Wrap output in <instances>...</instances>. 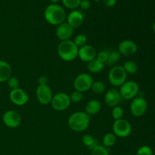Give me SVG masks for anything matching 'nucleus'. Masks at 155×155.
Returning <instances> with one entry per match:
<instances>
[{"mask_svg": "<svg viewBox=\"0 0 155 155\" xmlns=\"http://www.w3.org/2000/svg\"><path fill=\"white\" fill-rule=\"evenodd\" d=\"M44 17L48 24L57 26L64 22L67 18L65 10L58 4H51L47 6L44 12Z\"/></svg>", "mask_w": 155, "mask_h": 155, "instance_id": "nucleus-1", "label": "nucleus"}, {"mask_svg": "<svg viewBox=\"0 0 155 155\" xmlns=\"http://www.w3.org/2000/svg\"><path fill=\"white\" fill-rule=\"evenodd\" d=\"M90 117L86 112L78 111L74 113L68 119V126L75 132H83L88 128Z\"/></svg>", "mask_w": 155, "mask_h": 155, "instance_id": "nucleus-2", "label": "nucleus"}, {"mask_svg": "<svg viewBox=\"0 0 155 155\" xmlns=\"http://www.w3.org/2000/svg\"><path fill=\"white\" fill-rule=\"evenodd\" d=\"M79 48L74 41L70 39L61 41L58 46V54L62 60L65 61H72L78 56Z\"/></svg>", "mask_w": 155, "mask_h": 155, "instance_id": "nucleus-3", "label": "nucleus"}, {"mask_svg": "<svg viewBox=\"0 0 155 155\" xmlns=\"http://www.w3.org/2000/svg\"><path fill=\"white\" fill-rule=\"evenodd\" d=\"M127 74L123 66H114L110 70L108 74V80L110 84L114 86L120 87L127 81Z\"/></svg>", "mask_w": 155, "mask_h": 155, "instance_id": "nucleus-4", "label": "nucleus"}, {"mask_svg": "<svg viewBox=\"0 0 155 155\" xmlns=\"http://www.w3.org/2000/svg\"><path fill=\"white\" fill-rule=\"evenodd\" d=\"M114 134L120 138H126L132 133V126L128 120L124 119L117 120L113 124Z\"/></svg>", "mask_w": 155, "mask_h": 155, "instance_id": "nucleus-5", "label": "nucleus"}, {"mask_svg": "<svg viewBox=\"0 0 155 155\" xmlns=\"http://www.w3.org/2000/svg\"><path fill=\"white\" fill-rule=\"evenodd\" d=\"M71 99L68 94L60 92L53 95V98L50 104L53 109L58 111H62L69 107L71 104Z\"/></svg>", "mask_w": 155, "mask_h": 155, "instance_id": "nucleus-6", "label": "nucleus"}, {"mask_svg": "<svg viewBox=\"0 0 155 155\" xmlns=\"http://www.w3.org/2000/svg\"><path fill=\"white\" fill-rule=\"evenodd\" d=\"M139 91V86L135 81H126L120 89V94L121 97L126 100L134 98L138 95Z\"/></svg>", "mask_w": 155, "mask_h": 155, "instance_id": "nucleus-7", "label": "nucleus"}, {"mask_svg": "<svg viewBox=\"0 0 155 155\" xmlns=\"http://www.w3.org/2000/svg\"><path fill=\"white\" fill-rule=\"evenodd\" d=\"M93 79L89 74H80L77 76L74 82V86L75 90L80 91L81 92H86L91 89L93 83Z\"/></svg>", "mask_w": 155, "mask_h": 155, "instance_id": "nucleus-8", "label": "nucleus"}, {"mask_svg": "<svg viewBox=\"0 0 155 155\" xmlns=\"http://www.w3.org/2000/svg\"><path fill=\"white\" fill-rule=\"evenodd\" d=\"M148 104L145 98L142 97L134 98L130 104V111L132 114L136 117H142L147 111Z\"/></svg>", "mask_w": 155, "mask_h": 155, "instance_id": "nucleus-9", "label": "nucleus"}, {"mask_svg": "<svg viewBox=\"0 0 155 155\" xmlns=\"http://www.w3.org/2000/svg\"><path fill=\"white\" fill-rule=\"evenodd\" d=\"M36 97L41 104H48L53 98L52 91L48 85H39L36 89Z\"/></svg>", "mask_w": 155, "mask_h": 155, "instance_id": "nucleus-10", "label": "nucleus"}, {"mask_svg": "<svg viewBox=\"0 0 155 155\" xmlns=\"http://www.w3.org/2000/svg\"><path fill=\"white\" fill-rule=\"evenodd\" d=\"M2 121L8 128H17L21 123V117L18 112L8 110L3 114Z\"/></svg>", "mask_w": 155, "mask_h": 155, "instance_id": "nucleus-11", "label": "nucleus"}, {"mask_svg": "<svg viewBox=\"0 0 155 155\" xmlns=\"http://www.w3.org/2000/svg\"><path fill=\"white\" fill-rule=\"evenodd\" d=\"M9 98L13 104L18 106L24 105L28 102L29 100V97L27 92L20 88L11 91Z\"/></svg>", "mask_w": 155, "mask_h": 155, "instance_id": "nucleus-12", "label": "nucleus"}, {"mask_svg": "<svg viewBox=\"0 0 155 155\" xmlns=\"http://www.w3.org/2000/svg\"><path fill=\"white\" fill-rule=\"evenodd\" d=\"M138 50L136 42L130 39H126L120 42L118 45V51L124 56H132L136 53Z\"/></svg>", "mask_w": 155, "mask_h": 155, "instance_id": "nucleus-13", "label": "nucleus"}, {"mask_svg": "<svg viewBox=\"0 0 155 155\" xmlns=\"http://www.w3.org/2000/svg\"><path fill=\"white\" fill-rule=\"evenodd\" d=\"M97 51L92 45H86L84 46L79 48L78 57L83 61L88 62L92 61L96 58Z\"/></svg>", "mask_w": 155, "mask_h": 155, "instance_id": "nucleus-14", "label": "nucleus"}, {"mask_svg": "<svg viewBox=\"0 0 155 155\" xmlns=\"http://www.w3.org/2000/svg\"><path fill=\"white\" fill-rule=\"evenodd\" d=\"M74 34V28L68 22L59 24L56 30V36L61 41L68 40Z\"/></svg>", "mask_w": 155, "mask_h": 155, "instance_id": "nucleus-15", "label": "nucleus"}, {"mask_svg": "<svg viewBox=\"0 0 155 155\" xmlns=\"http://www.w3.org/2000/svg\"><path fill=\"white\" fill-rule=\"evenodd\" d=\"M121 99L120 92L116 89H110L106 93L104 96V101L108 107H114L117 106Z\"/></svg>", "mask_w": 155, "mask_h": 155, "instance_id": "nucleus-16", "label": "nucleus"}, {"mask_svg": "<svg viewBox=\"0 0 155 155\" xmlns=\"http://www.w3.org/2000/svg\"><path fill=\"white\" fill-rule=\"evenodd\" d=\"M68 23L73 27V28H77L80 27L83 24L84 21V17L81 12L77 10H74L68 15Z\"/></svg>", "mask_w": 155, "mask_h": 155, "instance_id": "nucleus-17", "label": "nucleus"}, {"mask_svg": "<svg viewBox=\"0 0 155 155\" xmlns=\"http://www.w3.org/2000/svg\"><path fill=\"white\" fill-rule=\"evenodd\" d=\"M12 73L11 65L5 61H0V83L7 81L12 77Z\"/></svg>", "mask_w": 155, "mask_h": 155, "instance_id": "nucleus-18", "label": "nucleus"}, {"mask_svg": "<svg viewBox=\"0 0 155 155\" xmlns=\"http://www.w3.org/2000/svg\"><path fill=\"white\" fill-rule=\"evenodd\" d=\"M101 107V105L99 101L95 99L90 100L86 105V113L88 115H95L100 111Z\"/></svg>", "mask_w": 155, "mask_h": 155, "instance_id": "nucleus-19", "label": "nucleus"}, {"mask_svg": "<svg viewBox=\"0 0 155 155\" xmlns=\"http://www.w3.org/2000/svg\"><path fill=\"white\" fill-rule=\"evenodd\" d=\"M104 64L98 61L96 58L89 61L87 65L88 71L91 73H93V74H98V73L101 72L104 69Z\"/></svg>", "mask_w": 155, "mask_h": 155, "instance_id": "nucleus-20", "label": "nucleus"}, {"mask_svg": "<svg viewBox=\"0 0 155 155\" xmlns=\"http://www.w3.org/2000/svg\"><path fill=\"white\" fill-rule=\"evenodd\" d=\"M83 143L84 144L85 146L87 147L89 149L92 150L93 148H95V147L98 145V142L96 139H95V138L89 134H86L83 136Z\"/></svg>", "mask_w": 155, "mask_h": 155, "instance_id": "nucleus-21", "label": "nucleus"}, {"mask_svg": "<svg viewBox=\"0 0 155 155\" xmlns=\"http://www.w3.org/2000/svg\"><path fill=\"white\" fill-rule=\"evenodd\" d=\"M116 136L114 133H108L107 134L104 135V138H103V146L105 148H110V147L114 146L116 143Z\"/></svg>", "mask_w": 155, "mask_h": 155, "instance_id": "nucleus-22", "label": "nucleus"}, {"mask_svg": "<svg viewBox=\"0 0 155 155\" xmlns=\"http://www.w3.org/2000/svg\"><path fill=\"white\" fill-rule=\"evenodd\" d=\"M123 68L125 70L127 74H135L138 71V64L135 61H126L123 65Z\"/></svg>", "mask_w": 155, "mask_h": 155, "instance_id": "nucleus-23", "label": "nucleus"}, {"mask_svg": "<svg viewBox=\"0 0 155 155\" xmlns=\"http://www.w3.org/2000/svg\"><path fill=\"white\" fill-rule=\"evenodd\" d=\"M121 54L118 51H108V55H107V61H106V64L107 65H113L115 63L119 61L120 58Z\"/></svg>", "mask_w": 155, "mask_h": 155, "instance_id": "nucleus-24", "label": "nucleus"}, {"mask_svg": "<svg viewBox=\"0 0 155 155\" xmlns=\"http://www.w3.org/2000/svg\"><path fill=\"white\" fill-rule=\"evenodd\" d=\"M92 92L95 94H101L104 92L105 90V86L104 83L101 81H95L93 82L92 85Z\"/></svg>", "mask_w": 155, "mask_h": 155, "instance_id": "nucleus-25", "label": "nucleus"}, {"mask_svg": "<svg viewBox=\"0 0 155 155\" xmlns=\"http://www.w3.org/2000/svg\"><path fill=\"white\" fill-rule=\"evenodd\" d=\"M74 42L78 48H81V47L86 45V42H87V37H86V35L84 34H78L76 36L75 39H74Z\"/></svg>", "mask_w": 155, "mask_h": 155, "instance_id": "nucleus-26", "label": "nucleus"}, {"mask_svg": "<svg viewBox=\"0 0 155 155\" xmlns=\"http://www.w3.org/2000/svg\"><path fill=\"white\" fill-rule=\"evenodd\" d=\"M124 109L122 108L120 106H116V107H113V110H112L111 114H112V117L117 120H120L122 119L123 116H124Z\"/></svg>", "mask_w": 155, "mask_h": 155, "instance_id": "nucleus-27", "label": "nucleus"}, {"mask_svg": "<svg viewBox=\"0 0 155 155\" xmlns=\"http://www.w3.org/2000/svg\"><path fill=\"white\" fill-rule=\"evenodd\" d=\"M92 155H109V151L107 148L98 145L92 150Z\"/></svg>", "mask_w": 155, "mask_h": 155, "instance_id": "nucleus-28", "label": "nucleus"}, {"mask_svg": "<svg viewBox=\"0 0 155 155\" xmlns=\"http://www.w3.org/2000/svg\"><path fill=\"white\" fill-rule=\"evenodd\" d=\"M80 2L81 0H62L64 5L69 9L77 8L78 6H80Z\"/></svg>", "mask_w": 155, "mask_h": 155, "instance_id": "nucleus-29", "label": "nucleus"}, {"mask_svg": "<svg viewBox=\"0 0 155 155\" xmlns=\"http://www.w3.org/2000/svg\"><path fill=\"white\" fill-rule=\"evenodd\" d=\"M70 99H71V101H73V102H80V101H82L83 99V92H80V91L75 90L69 95Z\"/></svg>", "mask_w": 155, "mask_h": 155, "instance_id": "nucleus-30", "label": "nucleus"}, {"mask_svg": "<svg viewBox=\"0 0 155 155\" xmlns=\"http://www.w3.org/2000/svg\"><path fill=\"white\" fill-rule=\"evenodd\" d=\"M136 155H153V151L148 145L141 146L136 151Z\"/></svg>", "mask_w": 155, "mask_h": 155, "instance_id": "nucleus-31", "label": "nucleus"}, {"mask_svg": "<svg viewBox=\"0 0 155 155\" xmlns=\"http://www.w3.org/2000/svg\"><path fill=\"white\" fill-rule=\"evenodd\" d=\"M8 86L12 90L19 88V81L18 79L15 77H11L8 80H7Z\"/></svg>", "mask_w": 155, "mask_h": 155, "instance_id": "nucleus-32", "label": "nucleus"}, {"mask_svg": "<svg viewBox=\"0 0 155 155\" xmlns=\"http://www.w3.org/2000/svg\"><path fill=\"white\" fill-rule=\"evenodd\" d=\"M107 55H108V51L104 50V51H99V52L97 54L96 58L98 59V61H100L102 62V63H104V64H105L107 59Z\"/></svg>", "mask_w": 155, "mask_h": 155, "instance_id": "nucleus-33", "label": "nucleus"}, {"mask_svg": "<svg viewBox=\"0 0 155 155\" xmlns=\"http://www.w3.org/2000/svg\"><path fill=\"white\" fill-rule=\"evenodd\" d=\"M80 6L83 9L86 10V9H88L89 7H90V2H89V0H81Z\"/></svg>", "mask_w": 155, "mask_h": 155, "instance_id": "nucleus-34", "label": "nucleus"}, {"mask_svg": "<svg viewBox=\"0 0 155 155\" xmlns=\"http://www.w3.org/2000/svg\"><path fill=\"white\" fill-rule=\"evenodd\" d=\"M104 5L107 7H114L117 4V0H102Z\"/></svg>", "mask_w": 155, "mask_h": 155, "instance_id": "nucleus-35", "label": "nucleus"}, {"mask_svg": "<svg viewBox=\"0 0 155 155\" xmlns=\"http://www.w3.org/2000/svg\"><path fill=\"white\" fill-rule=\"evenodd\" d=\"M48 83V78L45 76H41L38 79V83L39 85H47Z\"/></svg>", "mask_w": 155, "mask_h": 155, "instance_id": "nucleus-36", "label": "nucleus"}, {"mask_svg": "<svg viewBox=\"0 0 155 155\" xmlns=\"http://www.w3.org/2000/svg\"><path fill=\"white\" fill-rule=\"evenodd\" d=\"M50 1H51L53 4H56V3H57L59 0H50Z\"/></svg>", "mask_w": 155, "mask_h": 155, "instance_id": "nucleus-37", "label": "nucleus"}, {"mask_svg": "<svg viewBox=\"0 0 155 155\" xmlns=\"http://www.w3.org/2000/svg\"><path fill=\"white\" fill-rule=\"evenodd\" d=\"M152 28H153V31H154V33H155V22L154 23V24H153V27H152Z\"/></svg>", "mask_w": 155, "mask_h": 155, "instance_id": "nucleus-38", "label": "nucleus"}, {"mask_svg": "<svg viewBox=\"0 0 155 155\" xmlns=\"http://www.w3.org/2000/svg\"><path fill=\"white\" fill-rule=\"evenodd\" d=\"M94 1H95V2H99L100 0H94Z\"/></svg>", "mask_w": 155, "mask_h": 155, "instance_id": "nucleus-39", "label": "nucleus"}]
</instances>
